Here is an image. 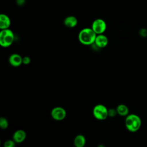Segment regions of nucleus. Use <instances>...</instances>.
I'll list each match as a JSON object with an SVG mask.
<instances>
[{
  "instance_id": "obj_1",
  "label": "nucleus",
  "mask_w": 147,
  "mask_h": 147,
  "mask_svg": "<svg viewBox=\"0 0 147 147\" xmlns=\"http://www.w3.org/2000/svg\"><path fill=\"white\" fill-rule=\"evenodd\" d=\"M96 35L91 28H85L79 32L78 40L81 44L90 45L94 43Z\"/></svg>"
},
{
  "instance_id": "obj_2",
  "label": "nucleus",
  "mask_w": 147,
  "mask_h": 147,
  "mask_svg": "<svg viewBox=\"0 0 147 147\" xmlns=\"http://www.w3.org/2000/svg\"><path fill=\"white\" fill-rule=\"evenodd\" d=\"M125 126L128 131L130 132H136L141 126V118L134 114H128L125 118Z\"/></svg>"
},
{
  "instance_id": "obj_3",
  "label": "nucleus",
  "mask_w": 147,
  "mask_h": 147,
  "mask_svg": "<svg viewBox=\"0 0 147 147\" xmlns=\"http://www.w3.org/2000/svg\"><path fill=\"white\" fill-rule=\"evenodd\" d=\"M14 40V34L11 30L6 29L0 32V45L3 48L10 47Z\"/></svg>"
},
{
  "instance_id": "obj_4",
  "label": "nucleus",
  "mask_w": 147,
  "mask_h": 147,
  "mask_svg": "<svg viewBox=\"0 0 147 147\" xmlns=\"http://www.w3.org/2000/svg\"><path fill=\"white\" fill-rule=\"evenodd\" d=\"M92 113L94 117L98 120H105L108 115V109L102 104H98L95 106L93 109Z\"/></svg>"
},
{
  "instance_id": "obj_5",
  "label": "nucleus",
  "mask_w": 147,
  "mask_h": 147,
  "mask_svg": "<svg viewBox=\"0 0 147 147\" xmlns=\"http://www.w3.org/2000/svg\"><path fill=\"white\" fill-rule=\"evenodd\" d=\"M107 25L105 20L102 18H96L91 25V28L96 34H103L106 31Z\"/></svg>"
},
{
  "instance_id": "obj_6",
  "label": "nucleus",
  "mask_w": 147,
  "mask_h": 147,
  "mask_svg": "<svg viewBox=\"0 0 147 147\" xmlns=\"http://www.w3.org/2000/svg\"><path fill=\"white\" fill-rule=\"evenodd\" d=\"M51 114L55 120L61 121L66 117V111L61 107H55L52 110Z\"/></svg>"
},
{
  "instance_id": "obj_7",
  "label": "nucleus",
  "mask_w": 147,
  "mask_h": 147,
  "mask_svg": "<svg viewBox=\"0 0 147 147\" xmlns=\"http://www.w3.org/2000/svg\"><path fill=\"white\" fill-rule=\"evenodd\" d=\"M108 38L106 36L103 34H97L94 44L97 47L99 48H103L107 46L108 44Z\"/></svg>"
},
{
  "instance_id": "obj_8",
  "label": "nucleus",
  "mask_w": 147,
  "mask_h": 147,
  "mask_svg": "<svg viewBox=\"0 0 147 147\" xmlns=\"http://www.w3.org/2000/svg\"><path fill=\"white\" fill-rule=\"evenodd\" d=\"M9 62L13 67H19L22 64V57L18 53H13L9 58Z\"/></svg>"
},
{
  "instance_id": "obj_9",
  "label": "nucleus",
  "mask_w": 147,
  "mask_h": 147,
  "mask_svg": "<svg viewBox=\"0 0 147 147\" xmlns=\"http://www.w3.org/2000/svg\"><path fill=\"white\" fill-rule=\"evenodd\" d=\"M11 25V20L8 16L5 14L0 15V29L1 30L9 29Z\"/></svg>"
},
{
  "instance_id": "obj_10",
  "label": "nucleus",
  "mask_w": 147,
  "mask_h": 147,
  "mask_svg": "<svg viewBox=\"0 0 147 147\" xmlns=\"http://www.w3.org/2000/svg\"><path fill=\"white\" fill-rule=\"evenodd\" d=\"M26 137V134L25 131L23 130L19 129L16 130L13 135V140L16 143H21L23 142Z\"/></svg>"
},
{
  "instance_id": "obj_11",
  "label": "nucleus",
  "mask_w": 147,
  "mask_h": 147,
  "mask_svg": "<svg viewBox=\"0 0 147 147\" xmlns=\"http://www.w3.org/2000/svg\"><path fill=\"white\" fill-rule=\"evenodd\" d=\"M78 19L74 16H69L65 18L64 20V25L69 28H75L78 24Z\"/></svg>"
},
{
  "instance_id": "obj_12",
  "label": "nucleus",
  "mask_w": 147,
  "mask_h": 147,
  "mask_svg": "<svg viewBox=\"0 0 147 147\" xmlns=\"http://www.w3.org/2000/svg\"><path fill=\"white\" fill-rule=\"evenodd\" d=\"M74 144L75 147H83L86 144V138L82 134L77 135L74 140Z\"/></svg>"
},
{
  "instance_id": "obj_13",
  "label": "nucleus",
  "mask_w": 147,
  "mask_h": 147,
  "mask_svg": "<svg viewBox=\"0 0 147 147\" xmlns=\"http://www.w3.org/2000/svg\"><path fill=\"white\" fill-rule=\"evenodd\" d=\"M116 110L117 112V114H119L121 116H127L129 114V108L127 106L124 104H120L118 105V106L116 108Z\"/></svg>"
},
{
  "instance_id": "obj_14",
  "label": "nucleus",
  "mask_w": 147,
  "mask_h": 147,
  "mask_svg": "<svg viewBox=\"0 0 147 147\" xmlns=\"http://www.w3.org/2000/svg\"><path fill=\"white\" fill-rule=\"evenodd\" d=\"M9 126V123L6 118L5 117H1L0 118V127L2 129H6Z\"/></svg>"
},
{
  "instance_id": "obj_15",
  "label": "nucleus",
  "mask_w": 147,
  "mask_h": 147,
  "mask_svg": "<svg viewBox=\"0 0 147 147\" xmlns=\"http://www.w3.org/2000/svg\"><path fill=\"white\" fill-rule=\"evenodd\" d=\"M16 142L12 140H7L3 144V147H15Z\"/></svg>"
},
{
  "instance_id": "obj_16",
  "label": "nucleus",
  "mask_w": 147,
  "mask_h": 147,
  "mask_svg": "<svg viewBox=\"0 0 147 147\" xmlns=\"http://www.w3.org/2000/svg\"><path fill=\"white\" fill-rule=\"evenodd\" d=\"M117 114V112L116 109L115 110L114 109H110L108 110V115L111 117H114Z\"/></svg>"
},
{
  "instance_id": "obj_17",
  "label": "nucleus",
  "mask_w": 147,
  "mask_h": 147,
  "mask_svg": "<svg viewBox=\"0 0 147 147\" xmlns=\"http://www.w3.org/2000/svg\"><path fill=\"white\" fill-rule=\"evenodd\" d=\"M31 61V59L29 56H24L22 57V64L25 65L29 64Z\"/></svg>"
},
{
  "instance_id": "obj_18",
  "label": "nucleus",
  "mask_w": 147,
  "mask_h": 147,
  "mask_svg": "<svg viewBox=\"0 0 147 147\" xmlns=\"http://www.w3.org/2000/svg\"><path fill=\"white\" fill-rule=\"evenodd\" d=\"M140 34L142 37L147 36V30L145 29H142L140 31Z\"/></svg>"
},
{
  "instance_id": "obj_19",
  "label": "nucleus",
  "mask_w": 147,
  "mask_h": 147,
  "mask_svg": "<svg viewBox=\"0 0 147 147\" xmlns=\"http://www.w3.org/2000/svg\"><path fill=\"white\" fill-rule=\"evenodd\" d=\"M16 2L18 5H22L25 3V0H16Z\"/></svg>"
}]
</instances>
